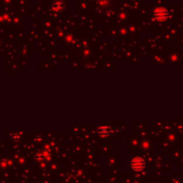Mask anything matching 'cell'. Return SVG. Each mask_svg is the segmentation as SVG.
I'll list each match as a JSON object with an SVG mask.
<instances>
[{
  "instance_id": "obj_3",
  "label": "cell",
  "mask_w": 183,
  "mask_h": 183,
  "mask_svg": "<svg viewBox=\"0 0 183 183\" xmlns=\"http://www.w3.org/2000/svg\"><path fill=\"white\" fill-rule=\"evenodd\" d=\"M99 132H100L102 135H107V134L110 132V128L107 127V126H103V127L100 128Z\"/></svg>"
},
{
  "instance_id": "obj_1",
  "label": "cell",
  "mask_w": 183,
  "mask_h": 183,
  "mask_svg": "<svg viewBox=\"0 0 183 183\" xmlns=\"http://www.w3.org/2000/svg\"><path fill=\"white\" fill-rule=\"evenodd\" d=\"M168 15V13L166 10L163 9V8H159L157 9V11H156V17L159 20V21H163L166 19Z\"/></svg>"
},
{
  "instance_id": "obj_2",
  "label": "cell",
  "mask_w": 183,
  "mask_h": 183,
  "mask_svg": "<svg viewBox=\"0 0 183 183\" xmlns=\"http://www.w3.org/2000/svg\"><path fill=\"white\" fill-rule=\"evenodd\" d=\"M143 164H144L143 160L139 159V158H137V159H135V160L132 162V165H133L134 169H136V170H138V166H139L140 169L143 168Z\"/></svg>"
}]
</instances>
